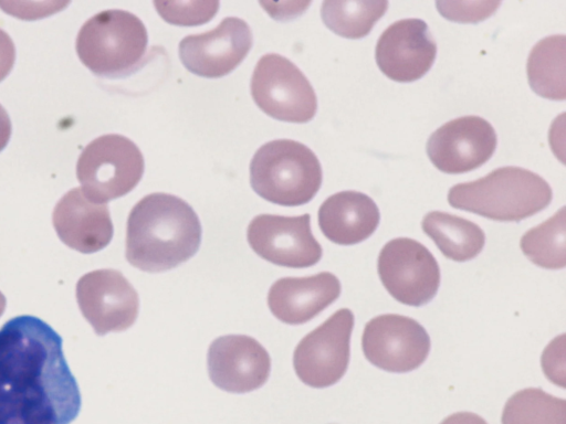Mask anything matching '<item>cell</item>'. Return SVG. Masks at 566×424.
<instances>
[{"instance_id":"6","label":"cell","mask_w":566,"mask_h":424,"mask_svg":"<svg viewBox=\"0 0 566 424\" xmlns=\"http://www.w3.org/2000/svg\"><path fill=\"white\" fill-rule=\"evenodd\" d=\"M144 173L139 148L127 137L108 134L92 140L81 152L76 177L82 190L99 203L130 192Z\"/></svg>"},{"instance_id":"25","label":"cell","mask_w":566,"mask_h":424,"mask_svg":"<svg viewBox=\"0 0 566 424\" xmlns=\"http://www.w3.org/2000/svg\"><path fill=\"white\" fill-rule=\"evenodd\" d=\"M161 18L172 24L206 23L216 14L219 1H154Z\"/></svg>"},{"instance_id":"19","label":"cell","mask_w":566,"mask_h":424,"mask_svg":"<svg viewBox=\"0 0 566 424\" xmlns=\"http://www.w3.org/2000/svg\"><path fill=\"white\" fill-rule=\"evenodd\" d=\"M318 225L333 243L353 245L368 239L377 229L380 214L367 194L347 190L328 197L318 209Z\"/></svg>"},{"instance_id":"23","label":"cell","mask_w":566,"mask_h":424,"mask_svg":"<svg viewBox=\"0 0 566 424\" xmlns=\"http://www.w3.org/2000/svg\"><path fill=\"white\" fill-rule=\"evenodd\" d=\"M565 206L542 224L528 230L520 241L524 255L535 265L547 269L566 266Z\"/></svg>"},{"instance_id":"14","label":"cell","mask_w":566,"mask_h":424,"mask_svg":"<svg viewBox=\"0 0 566 424\" xmlns=\"http://www.w3.org/2000/svg\"><path fill=\"white\" fill-rule=\"evenodd\" d=\"M251 46L249 24L240 18L228 17L210 31L185 36L179 43V57L191 73L216 78L233 71Z\"/></svg>"},{"instance_id":"27","label":"cell","mask_w":566,"mask_h":424,"mask_svg":"<svg viewBox=\"0 0 566 424\" xmlns=\"http://www.w3.org/2000/svg\"><path fill=\"white\" fill-rule=\"evenodd\" d=\"M542 368L555 384L565 388V333L556 337L544 350Z\"/></svg>"},{"instance_id":"8","label":"cell","mask_w":566,"mask_h":424,"mask_svg":"<svg viewBox=\"0 0 566 424\" xmlns=\"http://www.w3.org/2000/svg\"><path fill=\"white\" fill-rule=\"evenodd\" d=\"M354 315L342 308L301 339L293 353V367L306 385L322 389L338 382L349 362Z\"/></svg>"},{"instance_id":"3","label":"cell","mask_w":566,"mask_h":424,"mask_svg":"<svg viewBox=\"0 0 566 424\" xmlns=\"http://www.w3.org/2000/svg\"><path fill=\"white\" fill-rule=\"evenodd\" d=\"M549 184L537 173L518 167H502L475 181L458 183L448 193L454 209L495 221H521L551 203Z\"/></svg>"},{"instance_id":"7","label":"cell","mask_w":566,"mask_h":424,"mask_svg":"<svg viewBox=\"0 0 566 424\" xmlns=\"http://www.w3.org/2000/svg\"><path fill=\"white\" fill-rule=\"evenodd\" d=\"M251 94L266 115L290 123H306L316 114L315 92L302 71L289 59L268 53L258 61Z\"/></svg>"},{"instance_id":"30","label":"cell","mask_w":566,"mask_h":424,"mask_svg":"<svg viewBox=\"0 0 566 424\" xmlns=\"http://www.w3.org/2000/svg\"><path fill=\"white\" fill-rule=\"evenodd\" d=\"M11 136V121L7 110L0 104V151L7 146Z\"/></svg>"},{"instance_id":"4","label":"cell","mask_w":566,"mask_h":424,"mask_svg":"<svg viewBox=\"0 0 566 424\" xmlns=\"http://www.w3.org/2000/svg\"><path fill=\"white\" fill-rule=\"evenodd\" d=\"M252 189L264 200L285 206L310 202L322 184L316 155L292 139H275L261 146L250 163Z\"/></svg>"},{"instance_id":"17","label":"cell","mask_w":566,"mask_h":424,"mask_svg":"<svg viewBox=\"0 0 566 424\" xmlns=\"http://www.w3.org/2000/svg\"><path fill=\"white\" fill-rule=\"evenodd\" d=\"M52 222L60 240L84 254L106 247L114 233L107 203L91 200L82 188L67 191L57 201Z\"/></svg>"},{"instance_id":"16","label":"cell","mask_w":566,"mask_h":424,"mask_svg":"<svg viewBox=\"0 0 566 424\" xmlns=\"http://www.w3.org/2000/svg\"><path fill=\"white\" fill-rule=\"evenodd\" d=\"M437 44L428 24L420 19H402L379 36L375 57L380 71L396 82H412L432 66Z\"/></svg>"},{"instance_id":"10","label":"cell","mask_w":566,"mask_h":424,"mask_svg":"<svg viewBox=\"0 0 566 424\" xmlns=\"http://www.w3.org/2000/svg\"><path fill=\"white\" fill-rule=\"evenodd\" d=\"M361 348L365 358L375 367L403 373L424 362L430 351V337L415 319L384 314L366 324Z\"/></svg>"},{"instance_id":"5","label":"cell","mask_w":566,"mask_h":424,"mask_svg":"<svg viewBox=\"0 0 566 424\" xmlns=\"http://www.w3.org/2000/svg\"><path fill=\"white\" fill-rule=\"evenodd\" d=\"M147 43L146 26L137 15L111 9L81 26L75 47L81 62L95 75L120 77L139 66Z\"/></svg>"},{"instance_id":"21","label":"cell","mask_w":566,"mask_h":424,"mask_svg":"<svg viewBox=\"0 0 566 424\" xmlns=\"http://www.w3.org/2000/svg\"><path fill=\"white\" fill-rule=\"evenodd\" d=\"M565 61L564 34L546 36L538 41L531 50L526 65L531 88L542 97L564 100L566 98Z\"/></svg>"},{"instance_id":"20","label":"cell","mask_w":566,"mask_h":424,"mask_svg":"<svg viewBox=\"0 0 566 424\" xmlns=\"http://www.w3.org/2000/svg\"><path fill=\"white\" fill-rule=\"evenodd\" d=\"M421 226L442 254L455 262L474 258L485 243L484 232L478 224L446 212H429Z\"/></svg>"},{"instance_id":"24","label":"cell","mask_w":566,"mask_h":424,"mask_svg":"<svg viewBox=\"0 0 566 424\" xmlns=\"http://www.w3.org/2000/svg\"><path fill=\"white\" fill-rule=\"evenodd\" d=\"M502 424H566V401L538 388L517 391L504 405Z\"/></svg>"},{"instance_id":"15","label":"cell","mask_w":566,"mask_h":424,"mask_svg":"<svg viewBox=\"0 0 566 424\" xmlns=\"http://www.w3.org/2000/svg\"><path fill=\"white\" fill-rule=\"evenodd\" d=\"M207 360L212 383L230 393H247L261 388L271 371V358L265 348L244 335L214 339Z\"/></svg>"},{"instance_id":"28","label":"cell","mask_w":566,"mask_h":424,"mask_svg":"<svg viewBox=\"0 0 566 424\" xmlns=\"http://www.w3.org/2000/svg\"><path fill=\"white\" fill-rule=\"evenodd\" d=\"M15 60V47L10 35L0 29V82L10 73Z\"/></svg>"},{"instance_id":"1","label":"cell","mask_w":566,"mask_h":424,"mask_svg":"<svg viewBox=\"0 0 566 424\" xmlns=\"http://www.w3.org/2000/svg\"><path fill=\"white\" fill-rule=\"evenodd\" d=\"M81 404L60 335L34 316L8 320L0 328V424H70Z\"/></svg>"},{"instance_id":"11","label":"cell","mask_w":566,"mask_h":424,"mask_svg":"<svg viewBox=\"0 0 566 424\" xmlns=\"http://www.w3.org/2000/svg\"><path fill=\"white\" fill-rule=\"evenodd\" d=\"M76 300L97 336L124 331L138 316V294L116 269H95L83 275L76 284Z\"/></svg>"},{"instance_id":"2","label":"cell","mask_w":566,"mask_h":424,"mask_svg":"<svg viewBox=\"0 0 566 424\" xmlns=\"http://www.w3.org/2000/svg\"><path fill=\"white\" fill-rule=\"evenodd\" d=\"M201 235L199 218L185 200L150 193L129 212L125 256L143 272L169 271L198 252Z\"/></svg>"},{"instance_id":"26","label":"cell","mask_w":566,"mask_h":424,"mask_svg":"<svg viewBox=\"0 0 566 424\" xmlns=\"http://www.w3.org/2000/svg\"><path fill=\"white\" fill-rule=\"evenodd\" d=\"M438 11L448 20L455 22H479L496 11L500 1H438Z\"/></svg>"},{"instance_id":"29","label":"cell","mask_w":566,"mask_h":424,"mask_svg":"<svg viewBox=\"0 0 566 424\" xmlns=\"http://www.w3.org/2000/svg\"><path fill=\"white\" fill-rule=\"evenodd\" d=\"M440 424H488L480 415L471 412H458L446 417Z\"/></svg>"},{"instance_id":"22","label":"cell","mask_w":566,"mask_h":424,"mask_svg":"<svg viewBox=\"0 0 566 424\" xmlns=\"http://www.w3.org/2000/svg\"><path fill=\"white\" fill-rule=\"evenodd\" d=\"M387 8L388 1L385 0H326L322 3L321 15L334 33L347 39H360L370 32Z\"/></svg>"},{"instance_id":"13","label":"cell","mask_w":566,"mask_h":424,"mask_svg":"<svg viewBox=\"0 0 566 424\" xmlns=\"http://www.w3.org/2000/svg\"><path fill=\"white\" fill-rule=\"evenodd\" d=\"M496 148L492 125L479 116L452 119L427 141V155L437 169L444 173H464L484 165Z\"/></svg>"},{"instance_id":"12","label":"cell","mask_w":566,"mask_h":424,"mask_svg":"<svg viewBox=\"0 0 566 424\" xmlns=\"http://www.w3.org/2000/svg\"><path fill=\"white\" fill-rule=\"evenodd\" d=\"M251 248L263 259L284 267L304 268L319 262L323 251L311 230L310 214H259L248 225Z\"/></svg>"},{"instance_id":"9","label":"cell","mask_w":566,"mask_h":424,"mask_svg":"<svg viewBox=\"0 0 566 424\" xmlns=\"http://www.w3.org/2000/svg\"><path fill=\"white\" fill-rule=\"evenodd\" d=\"M378 275L387 292L408 306L429 303L440 286V268L431 252L408 237L389 241L377 262Z\"/></svg>"},{"instance_id":"18","label":"cell","mask_w":566,"mask_h":424,"mask_svg":"<svg viewBox=\"0 0 566 424\" xmlns=\"http://www.w3.org/2000/svg\"><path fill=\"white\" fill-rule=\"evenodd\" d=\"M340 295L339 279L329 272L305 277H282L270 287L268 305L287 325H302L322 312Z\"/></svg>"},{"instance_id":"31","label":"cell","mask_w":566,"mask_h":424,"mask_svg":"<svg viewBox=\"0 0 566 424\" xmlns=\"http://www.w3.org/2000/svg\"><path fill=\"white\" fill-rule=\"evenodd\" d=\"M6 305H7L6 297H4V295L0 292V317H1V316H2V314L4 312Z\"/></svg>"}]
</instances>
